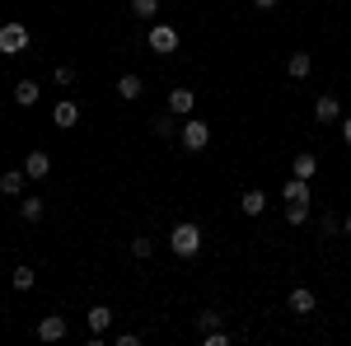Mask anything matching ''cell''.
<instances>
[{"label": "cell", "mask_w": 351, "mask_h": 346, "mask_svg": "<svg viewBox=\"0 0 351 346\" xmlns=\"http://www.w3.org/2000/svg\"><path fill=\"white\" fill-rule=\"evenodd\" d=\"M286 71H291V80H304V75L314 71V56H309V52H291V61H286Z\"/></svg>", "instance_id": "17"}, {"label": "cell", "mask_w": 351, "mask_h": 346, "mask_svg": "<svg viewBox=\"0 0 351 346\" xmlns=\"http://www.w3.org/2000/svg\"><path fill=\"white\" fill-rule=\"evenodd\" d=\"M150 52H160V56H169V52H178V28L173 24H150Z\"/></svg>", "instance_id": "4"}, {"label": "cell", "mask_w": 351, "mask_h": 346, "mask_svg": "<svg viewBox=\"0 0 351 346\" xmlns=\"http://www.w3.org/2000/svg\"><path fill=\"white\" fill-rule=\"evenodd\" d=\"M19 215H24L28 225H38V220L47 215V201H43V197H19Z\"/></svg>", "instance_id": "14"}, {"label": "cell", "mask_w": 351, "mask_h": 346, "mask_svg": "<svg viewBox=\"0 0 351 346\" xmlns=\"http://www.w3.org/2000/svg\"><path fill=\"white\" fill-rule=\"evenodd\" d=\"M150 253H155V239H150V234H136V239H132V258H141V262H145Z\"/></svg>", "instance_id": "22"}, {"label": "cell", "mask_w": 351, "mask_h": 346, "mask_svg": "<svg viewBox=\"0 0 351 346\" xmlns=\"http://www.w3.org/2000/svg\"><path fill=\"white\" fill-rule=\"evenodd\" d=\"M28 52V28L19 19H10V24H0V56H19Z\"/></svg>", "instance_id": "3"}, {"label": "cell", "mask_w": 351, "mask_h": 346, "mask_svg": "<svg viewBox=\"0 0 351 346\" xmlns=\"http://www.w3.org/2000/svg\"><path fill=\"white\" fill-rule=\"evenodd\" d=\"M24 173L33 178V183H43V178L52 173V155H47V150H28V160H24Z\"/></svg>", "instance_id": "6"}, {"label": "cell", "mask_w": 351, "mask_h": 346, "mask_svg": "<svg viewBox=\"0 0 351 346\" xmlns=\"http://www.w3.org/2000/svg\"><path fill=\"white\" fill-rule=\"evenodd\" d=\"M314 173H319V160L304 150V155H295L291 160V178H304V183H314Z\"/></svg>", "instance_id": "12"}, {"label": "cell", "mask_w": 351, "mask_h": 346, "mask_svg": "<svg viewBox=\"0 0 351 346\" xmlns=\"http://www.w3.org/2000/svg\"><path fill=\"white\" fill-rule=\"evenodd\" d=\"M132 14L136 19H155L160 14V0H132Z\"/></svg>", "instance_id": "24"}, {"label": "cell", "mask_w": 351, "mask_h": 346, "mask_svg": "<svg viewBox=\"0 0 351 346\" xmlns=\"http://www.w3.org/2000/svg\"><path fill=\"white\" fill-rule=\"evenodd\" d=\"M141 94H145V80H141V75H122V80H117V99L132 103V99H141Z\"/></svg>", "instance_id": "18"}, {"label": "cell", "mask_w": 351, "mask_h": 346, "mask_svg": "<svg viewBox=\"0 0 351 346\" xmlns=\"http://www.w3.org/2000/svg\"><path fill=\"white\" fill-rule=\"evenodd\" d=\"M75 122H80V108L71 103V99H61V103L52 108V127H61V132H66V127H75Z\"/></svg>", "instance_id": "11"}, {"label": "cell", "mask_w": 351, "mask_h": 346, "mask_svg": "<svg viewBox=\"0 0 351 346\" xmlns=\"http://www.w3.org/2000/svg\"><path fill=\"white\" fill-rule=\"evenodd\" d=\"M319 230H324V234H337V230H342V220H337V215H324V220H319Z\"/></svg>", "instance_id": "28"}, {"label": "cell", "mask_w": 351, "mask_h": 346, "mask_svg": "<svg viewBox=\"0 0 351 346\" xmlns=\"http://www.w3.org/2000/svg\"><path fill=\"white\" fill-rule=\"evenodd\" d=\"M24 183H28L24 169H5V173H0V192H5V197H24Z\"/></svg>", "instance_id": "10"}, {"label": "cell", "mask_w": 351, "mask_h": 346, "mask_svg": "<svg viewBox=\"0 0 351 346\" xmlns=\"http://www.w3.org/2000/svg\"><path fill=\"white\" fill-rule=\"evenodd\" d=\"M286 220H291V225H304V220H309V201H291V206H286Z\"/></svg>", "instance_id": "25"}, {"label": "cell", "mask_w": 351, "mask_h": 346, "mask_svg": "<svg viewBox=\"0 0 351 346\" xmlns=\"http://www.w3.org/2000/svg\"><path fill=\"white\" fill-rule=\"evenodd\" d=\"M281 197H286V201H309V183H304V178H291V183L281 187Z\"/></svg>", "instance_id": "19"}, {"label": "cell", "mask_w": 351, "mask_h": 346, "mask_svg": "<svg viewBox=\"0 0 351 346\" xmlns=\"http://www.w3.org/2000/svg\"><path fill=\"white\" fill-rule=\"evenodd\" d=\"M38 286V271L33 267H14V291H33Z\"/></svg>", "instance_id": "21"}, {"label": "cell", "mask_w": 351, "mask_h": 346, "mask_svg": "<svg viewBox=\"0 0 351 346\" xmlns=\"http://www.w3.org/2000/svg\"><path fill=\"white\" fill-rule=\"evenodd\" d=\"M178 127H183V122H173V117H164V112L155 117V122H150V132L164 136V140H169V136H178Z\"/></svg>", "instance_id": "20"}, {"label": "cell", "mask_w": 351, "mask_h": 346, "mask_svg": "<svg viewBox=\"0 0 351 346\" xmlns=\"http://www.w3.org/2000/svg\"><path fill=\"white\" fill-rule=\"evenodd\" d=\"M314 122H324V127L342 122V103H337V94H319V99H314Z\"/></svg>", "instance_id": "5"}, {"label": "cell", "mask_w": 351, "mask_h": 346, "mask_svg": "<svg viewBox=\"0 0 351 346\" xmlns=\"http://www.w3.org/2000/svg\"><path fill=\"white\" fill-rule=\"evenodd\" d=\"M108 323H112L108 304H94V309H89V332H94V337H104V332H108Z\"/></svg>", "instance_id": "16"}, {"label": "cell", "mask_w": 351, "mask_h": 346, "mask_svg": "<svg viewBox=\"0 0 351 346\" xmlns=\"http://www.w3.org/2000/svg\"><path fill=\"white\" fill-rule=\"evenodd\" d=\"M52 80L61 84V89H71V84H75V66H56V71H52Z\"/></svg>", "instance_id": "27"}, {"label": "cell", "mask_w": 351, "mask_h": 346, "mask_svg": "<svg viewBox=\"0 0 351 346\" xmlns=\"http://www.w3.org/2000/svg\"><path fill=\"white\" fill-rule=\"evenodd\" d=\"M169 248H173V258H197L202 253V225L197 220H178L169 230Z\"/></svg>", "instance_id": "1"}, {"label": "cell", "mask_w": 351, "mask_h": 346, "mask_svg": "<svg viewBox=\"0 0 351 346\" xmlns=\"http://www.w3.org/2000/svg\"><path fill=\"white\" fill-rule=\"evenodd\" d=\"M192 108H197V94L192 89H169V112L173 117H192Z\"/></svg>", "instance_id": "8"}, {"label": "cell", "mask_w": 351, "mask_h": 346, "mask_svg": "<svg viewBox=\"0 0 351 346\" xmlns=\"http://www.w3.org/2000/svg\"><path fill=\"white\" fill-rule=\"evenodd\" d=\"M239 211H243V215H263V211H267V192H263V187H248V192H239Z\"/></svg>", "instance_id": "9"}, {"label": "cell", "mask_w": 351, "mask_h": 346, "mask_svg": "<svg viewBox=\"0 0 351 346\" xmlns=\"http://www.w3.org/2000/svg\"><path fill=\"white\" fill-rule=\"evenodd\" d=\"M220 323H225L220 309H202V314H197V328H202V332H211V328H220Z\"/></svg>", "instance_id": "23"}, {"label": "cell", "mask_w": 351, "mask_h": 346, "mask_svg": "<svg viewBox=\"0 0 351 346\" xmlns=\"http://www.w3.org/2000/svg\"><path fill=\"white\" fill-rule=\"evenodd\" d=\"M202 346H230V332L225 328H211V332H202Z\"/></svg>", "instance_id": "26"}, {"label": "cell", "mask_w": 351, "mask_h": 346, "mask_svg": "<svg viewBox=\"0 0 351 346\" xmlns=\"http://www.w3.org/2000/svg\"><path fill=\"white\" fill-rule=\"evenodd\" d=\"M253 5H258V10H271V5H276V0H253Z\"/></svg>", "instance_id": "30"}, {"label": "cell", "mask_w": 351, "mask_h": 346, "mask_svg": "<svg viewBox=\"0 0 351 346\" xmlns=\"http://www.w3.org/2000/svg\"><path fill=\"white\" fill-rule=\"evenodd\" d=\"M342 140L351 145V117H342Z\"/></svg>", "instance_id": "29"}, {"label": "cell", "mask_w": 351, "mask_h": 346, "mask_svg": "<svg viewBox=\"0 0 351 346\" xmlns=\"http://www.w3.org/2000/svg\"><path fill=\"white\" fill-rule=\"evenodd\" d=\"M178 140H183V150H206L211 145V127L202 122V117H183V127H178Z\"/></svg>", "instance_id": "2"}, {"label": "cell", "mask_w": 351, "mask_h": 346, "mask_svg": "<svg viewBox=\"0 0 351 346\" xmlns=\"http://www.w3.org/2000/svg\"><path fill=\"white\" fill-rule=\"evenodd\" d=\"M286 304H291V314H314V304H319V299H314V291H309V286H295Z\"/></svg>", "instance_id": "13"}, {"label": "cell", "mask_w": 351, "mask_h": 346, "mask_svg": "<svg viewBox=\"0 0 351 346\" xmlns=\"http://www.w3.org/2000/svg\"><path fill=\"white\" fill-rule=\"evenodd\" d=\"M66 332H71V328H66L61 314H43V319H38V337H43V342H61Z\"/></svg>", "instance_id": "7"}, {"label": "cell", "mask_w": 351, "mask_h": 346, "mask_svg": "<svg viewBox=\"0 0 351 346\" xmlns=\"http://www.w3.org/2000/svg\"><path fill=\"white\" fill-rule=\"evenodd\" d=\"M38 99H43L38 80H19V84H14V103H19V108H33Z\"/></svg>", "instance_id": "15"}, {"label": "cell", "mask_w": 351, "mask_h": 346, "mask_svg": "<svg viewBox=\"0 0 351 346\" xmlns=\"http://www.w3.org/2000/svg\"><path fill=\"white\" fill-rule=\"evenodd\" d=\"M342 234H347V239H351V215H347V220H342Z\"/></svg>", "instance_id": "31"}]
</instances>
